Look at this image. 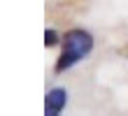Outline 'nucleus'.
Listing matches in <instances>:
<instances>
[{"mask_svg": "<svg viewBox=\"0 0 128 116\" xmlns=\"http://www.w3.org/2000/svg\"><path fill=\"white\" fill-rule=\"evenodd\" d=\"M91 49H93V37L86 30H82V28L70 30L65 35V46H63L58 63H56V72H63V70H70L72 65H77Z\"/></svg>", "mask_w": 128, "mask_h": 116, "instance_id": "nucleus-1", "label": "nucleus"}, {"mask_svg": "<svg viewBox=\"0 0 128 116\" xmlns=\"http://www.w3.org/2000/svg\"><path fill=\"white\" fill-rule=\"evenodd\" d=\"M65 102H68V91L65 88H51L47 93V100H44V112L49 116H56L65 107Z\"/></svg>", "mask_w": 128, "mask_h": 116, "instance_id": "nucleus-2", "label": "nucleus"}, {"mask_svg": "<svg viewBox=\"0 0 128 116\" xmlns=\"http://www.w3.org/2000/svg\"><path fill=\"white\" fill-rule=\"evenodd\" d=\"M56 42H58L56 30H47V33H44V44H47V46H54Z\"/></svg>", "mask_w": 128, "mask_h": 116, "instance_id": "nucleus-3", "label": "nucleus"}]
</instances>
